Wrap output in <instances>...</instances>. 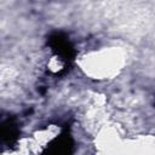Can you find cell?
<instances>
[{"label": "cell", "instance_id": "7a4b0ae2", "mask_svg": "<svg viewBox=\"0 0 155 155\" xmlns=\"http://www.w3.org/2000/svg\"><path fill=\"white\" fill-rule=\"evenodd\" d=\"M71 145H73V143H71V139L69 136H59L52 143V153H54V154L69 153Z\"/></svg>", "mask_w": 155, "mask_h": 155}, {"label": "cell", "instance_id": "6da1fadb", "mask_svg": "<svg viewBox=\"0 0 155 155\" xmlns=\"http://www.w3.org/2000/svg\"><path fill=\"white\" fill-rule=\"evenodd\" d=\"M50 46L52 48V51L57 54V57L61 61L68 62L70 59H73L74 57V48L71 46V44L69 42V40L59 33L53 34L52 36H50L48 39Z\"/></svg>", "mask_w": 155, "mask_h": 155}, {"label": "cell", "instance_id": "3957f363", "mask_svg": "<svg viewBox=\"0 0 155 155\" xmlns=\"http://www.w3.org/2000/svg\"><path fill=\"white\" fill-rule=\"evenodd\" d=\"M18 131H17V127L16 125L12 122V121H6L4 125H2V138L6 142H12L16 136H17Z\"/></svg>", "mask_w": 155, "mask_h": 155}]
</instances>
